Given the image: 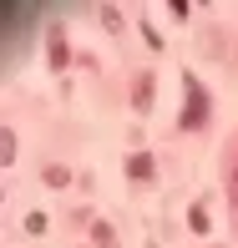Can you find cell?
I'll return each mask as SVG.
<instances>
[{
  "instance_id": "9",
  "label": "cell",
  "mask_w": 238,
  "mask_h": 248,
  "mask_svg": "<svg viewBox=\"0 0 238 248\" xmlns=\"http://www.w3.org/2000/svg\"><path fill=\"white\" fill-rule=\"evenodd\" d=\"M228 198H233V208H238V167L228 172Z\"/></svg>"
},
{
  "instance_id": "4",
  "label": "cell",
  "mask_w": 238,
  "mask_h": 248,
  "mask_svg": "<svg viewBox=\"0 0 238 248\" xmlns=\"http://www.w3.org/2000/svg\"><path fill=\"white\" fill-rule=\"evenodd\" d=\"M41 177H46V187H66V183H71V167L51 162V167H46V172H41Z\"/></svg>"
},
{
  "instance_id": "6",
  "label": "cell",
  "mask_w": 238,
  "mask_h": 248,
  "mask_svg": "<svg viewBox=\"0 0 238 248\" xmlns=\"http://www.w3.org/2000/svg\"><path fill=\"white\" fill-rule=\"evenodd\" d=\"M51 66H56V71L66 66V41H61V36H51Z\"/></svg>"
},
{
  "instance_id": "5",
  "label": "cell",
  "mask_w": 238,
  "mask_h": 248,
  "mask_svg": "<svg viewBox=\"0 0 238 248\" xmlns=\"http://www.w3.org/2000/svg\"><path fill=\"white\" fill-rule=\"evenodd\" d=\"M92 243H96V248H117V233H111V223H92Z\"/></svg>"
},
{
  "instance_id": "8",
  "label": "cell",
  "mask_w": 238,
  "mask_h": 248,
  "mask_svg": "<svg viewBox=\"0 0 238 248\" xmlns=\"http://www.w3.org/2000/svg\"><path fill=\"white\" fill-rule=\"evenodd\" d=\"M26 233H46V213H31V218H26Z\"/></svg>"
},
{
  "instance_id": "2",
  "label": "cell",
  "mask_w": 238,
  "mask_h": 248,
  "mask_svg": "<svg viewBox=\"0 0 238 248\" xmlns=\"http://www.w3.org/2000/svg\"><path fill=\"white\" fill-rule=\"evenodd\" d=\"M127 177H132V183H152V177H157V162H152L147 152H132V162H127Z\"/></svg>"
},
{
  "instance_id": "7",
  "label": "cell",
  "mask_w": 238,
  "mask_h": 248,
  "mask_svg": "<svg viewBox=\"0 0 238 248\" xmlns=\"http://www.w3.org/2000/svg\"><path fill=\"white\" fill-rule=\"evenodd\" d=\"M0 157H5V162H16V132H0Z\"/></svg>"
},
{
  "instance_id": "3",
  "label": "cell",
  "mask_w": 238,
  "mask_h": 248,
  "mask_svg": "<svg viewBox=\"0 0 238 248\" xmlns=\"http://www.w3.org/2000/svg\"><path fill=\"white\" fill-rule=\"evenodd\" d=\"M152 101H157V81H152V76H137V81H132V107L147 111Z\"/></svg>"
},
{
  "instance_id": "1",
  "label": "cell",
  "mask_w": 238,
  "mask_h": 248,
  "mask_svg": "<svg viewBox=\"0 0 238 248\" xmlns=\"http://www.w3.org/2000/svg\"><path fill=\"white\" fill-rule=\"evenodd\" d=\"M208 122V92H203L198 81H192V71H188V111H183V127H203Z\"/></svg>"
}]
</instances>
